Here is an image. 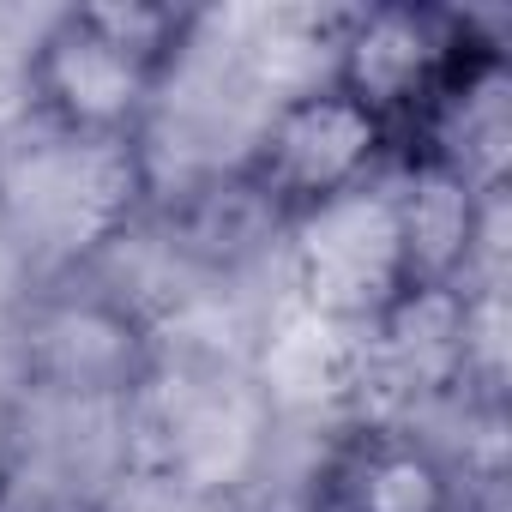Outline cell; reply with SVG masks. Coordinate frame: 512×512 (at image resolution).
Listing matches in <instances>:
<instances>
[{
  "label": "cell",
  "mask_w": 512,
  "mask_h": 512,
  "mask_svg": "<svg viewBox=\"0 0 512 512\" xmlns=\"http://www.w3.org/2000/svg\"><path fill=\"white\" fill-rule=\"evenodd\" d=\"M199 13L169 0H91L55 13L25 55V121L79 139H145Z\"/></svg>",
  "instance_id": "1"
},
{
  "label": "cell",
  "mask_w": 512,
  "mask_h": 512,
  "mask_svg": "<svg viewBox=\"0 0 512 512\" xmlns=\"http://www.w3.org/2000/svg\"><path fill=\"white\" fill-rule=\"evenodd\" d=\"M157 199L145 139H79L25 121L0 145V223L43 260V278L91 272Z\"/></svg>",
  "instance_id": "2"
},
{
  "label": "cell",
  "mask_w": 512,
  "mask_h": 512,
  "mask_svg": "<svg viewBox=\"0 0 512 512\" xmlns=\"http://www.w3.org/2000/svg\"><path fill=\"white\" fill-rule=\"evenodd\" d=\"M392 163H398V133L362 97H350L320 73L260 121L253 145L235 163V181L290 229L314 211L368 193L374 181H386Z\"/></svg>",
  "instance_id": "3"
},
{
  "label": "cell",
  "mask_w": 512,
  "mask_h": 512,
  "mask_svg": "<svg viewBox=\"0 0 512 512\" xmlns=\"http://www.w3.org/2000/svg\"><path fill=\"white\" fill-rule=\"evenodd\" d=\"M326 49H332L326 79L344 85L350 97H362L404 145L416 133V121L452 91V79L500 43L482 37V25L470 13L386 0V7L338 13Z\"/></svg>",
  "instance_id": "4"
},
{
  "label": "cell",
  "mask_w": 512,
  "mask_h": 512,
  "mask_svg": "<svg viewBox=\"0 0 512 512\" xmlns=\"http://www.w3.org/2000/svg\"><path fill=\"white\" fill-rule=\"evenodd\" d=\"M25 380L67 404H133L157 374V338L127 296L91 290L85 272L43 278L19 320Z\"/></svg>",
  "instance_id": "5"
},
{
  "label": "cell",
  "mask_w": 512,
  "mask_h": 512,
  "mask_svg": "<svg viewBox=\"0 0 512 512\" xmlns=\"http://www.w3.org/2000/svg\"><path fill=\"white\" fill-rule=\"evenodd\" d=\"M350 512H470V476L416 428V422H362L350 428L320 482Z\"/></svg>",
  "instance_id": "6"
},
{
  "label": "cell",
  "mask_w": 512,
  "mask_h": 512,
  "mask_svg": "<svg viewBox=\"0 0 512 512\" xmlns=\"http://www.w3.org/2000/svg\"><path fill=\"white\" fill-rule=\"evenodd\" d=\"M13 488H19V434L13 422H0V512L13 506Z\"/></svg>",
  "instance_id": "7"
},
{
  "label": "cell",
  "mask_w": 512,
  "mask_h": 512,
  "mask_svg": "<svg viewBox=\"0 0 512 512\" xmlns=\"http://www.w3.org/2000/svg\"><path fill=\"white\" fill-rule=\"evenodd\" d=\"M290 512H350V506H344V500H332L326 488H308V494H302Z\"/></svg>",
  "instance_id": "8"
},
{
  "label": "cell",
  "mask_w": 512,
  "mask_h": 512,
  "mask_svg": "<svg viewBox=\"0 0 512 512\" xmlns=\"http://www.w3.org/2000/svg\"><path fill=\"white\" fill-rule=\"evenodd\" d=\"M49 512H97V506H79V500H73V506H49Z\"/></svg>",
  "instance_id": "9"
}]
</instances>
